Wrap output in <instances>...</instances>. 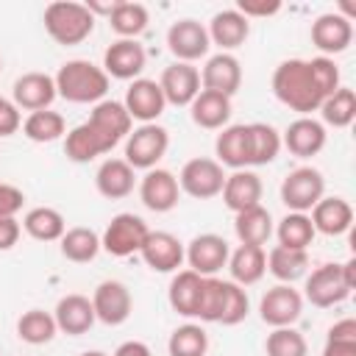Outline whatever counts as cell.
I'll return each instance as SVG.
<instances>
[{
    "label": "cell",
    "mask_w": 356,
    "mask_h": 356,
    "mask_svg": "<svg viewBox=\"0 0 356 356\" xmlns=\"http://www.w3.org/2000/svg\"><path fill=\"white\" fill-rule=\"evenodd\" d=\"M248 309H250V300H248V292L245 286L234 284V281H225L222 286V309H220V320L222 325H236L248 317Z\"/></svg>",
    "instance_id": "f6af8a7d"
},
{
    "label": "cell",
    "mask_w": 356,
    "mask_h": 356,
    "mask_svg": "<svg viewBox=\"0 0 356 356\" xmlns=\"http://www.w3.org/2000/svg\"><path fill=\"white\" fill-rule=\"evenodd\" d=\"M228 256H231L228 242L220 234H197L184 250V259L189 261V270H195L203 278L220 273L228 264Z\"/></svg>",
    "instance_id": "4fadbf2b"
},
{
    "label": "cell",
    "mask_w": 356,
    "mask_h": 356,
    "mask_svg": "<svg viewBox=\"0 0 356 356\" xmlns=\"http://www.w3.org/2000/svg\"><path fill=\"white\" fill-rule=\"evenodd\" d=\"M200 289H203V275H197L195 270H178L167 289V300L172 312L184 317H195L200 303Z\"/></svg>",
    "instance_id": "4dcf8cb0"
},
{
    "label": "cell",
    "mask_w": 356,
    "mask_h": 356,
    "mask_svg": "<svg viewBox=\"0 0 356 356\" xmlns=\"http://www.w3.org/2000/svg\"><path fill=\"white\" fill-rule=\"evenodd\" d=\"M114 356H150V348L145 342H139V339H128V342L117 345Z\"/></svg>",
    "instance_id": "f5cc1de1"
},
{
    "label": "cell",
    "mask_w": 356,
    "mask_h": 356,
    "mask_svg": "<svg viewBox=\"0 0 356 356\" xmlns=\"http://www.w3.org/2000/svg\"><path fill=\"white\" fill-rule=\"evenodd\" d=\"M150 22V14L142 3H131V0H117L111 14H108V25L114 33H120V39H136Z\"/></svg>",
    "instance_id": "836d02e7"
},
{
    "label": "cell",
    "mask_w": 356,
    "mask_h": 356,
    "mask_svg": "<svg viewBox=\"0 0 356 356\" xmlns=\"http://www.w3.org/2000/svg\"><path fill=\"white\" fill-rule=\"evenodd\" d=\"M139 197H142L145 209H150V211H156V214L172 211V209L178 206V197H181L178 178H175L170 170L153 167V170L145 172L142 184H139Z\"/></svg>",
    "instance_id": "9a60e30c"
},
{
    "label": "cell",
    "mask_w": 356,
    "mask_h": 356,
    "mask_svg": "<svg viewBox=\"0 0 356 356\" xmlns=\"http://www.w3.org/2000/svg\"><path fill=\"white\" fill-rule=\"evenodd\" d=\"M317 111L323 114V122H325V125L348 128V125L353 122V117H356V95H353V89L339 86L334 95H328V97L320 103Z\"/></svg>",
    "instance_id": "ab89813d"
},
{
    "label": "cell",
    "mask_w": 356,
    "mask_h": 356,
    "mask_svg": "<svg viewBox=\"0 0 356 356\" xmlns=\"http://www.w3.org/2000/svg\"><path fill=\"white\" fill-rule=\"evenodd\" d=\"M273 95L292 111H298L300 117H309L312 111L320 108V103L325 100L309 61L303 58H286L275 67L273 72Z\"/></svg>",
    "instance_id": "7a4b0ae2"
},
{
    "label": "cell",
    "mask_w": 356,
    "mask_h": 356,
    "mask_svg": "<svg viewBox=\"0 0 356 356\" xmlns=\"http://www.w3.org/2000/svg\"><path fill=\"white\" fill-rule=\"evenodd\" d=\"M281 147H286L298 159L317 156L325 147V125L317 122L314 117H298L286 125L281 136Z\"/></svg>",
    "instance_id": "7402d4cb"
},
{
    "label": "cell",
    "mask_w": 356,
    "mask_h": 356,
    "mask_svg": "<svg viewBox=\"0 0 356 356\" xmlns=\"http://www.w3.org/2000/svg\"><path fill=\"white\" fill-rule=\"evenodd\" d=\"M67 122L58 111H31L22 122V134L31 139V142H56L61 134H64Z\"/></svg>",
    "instance_id": "60d3db41"
},
{
    "label": "cell",
    "mask_w": 356,
    "mask_h": 356,
    "mask_svg": "<svg viewBox=\"0 0 356 356\" xmlns=\"http://www.w3.org/2000/svg\"><path fill=\"white\" fill-rule=\"evenodd\" d=\"M147 53L136 39H117L103 53V72L117 81H136V75L145 70Z\"/></svg>",
    "instance_id": "5bb4252c"
},
{
    "label": "cell",
    "mask_w": 356,
    "mask_h": 356,
    "mask_svg": "<svg viewBox=\"0 0 356 356\" xmlns=\"http://www.w3.org/2000/svg\"><path fill=\"white\" fill-rule=\"evenodd\" d=\"M147 234H150V228L139 214L122 211V214L111 217V222L106 225V231L100 236V248L117 259H125V256L142 250Z\"/></svg>",
    "instance_id": "8992f818"
},
{
    "label": "cell",
    "mask_w": 356,
    "mask_h": 356,
    "mask_svg": "<svg viewBox=\"0 0 356 356\" xmlns=\"http://www.w3.org/2000/svg\"><path fill=\"white\" fill-rule=\"evenodd\" d=\"M236 11L245 19H250V17H273V14L281 11V3L278 0H239Z\"/></svg>",
    "instance_id": "681fc988"
},
{
    "label": "cell",
    "mask_w": 356,
    "mask_h": 356,
    "mask_svg": "<svg viewBox=\"0 0 356 356\" xmlns=\"http://www.w3.org/2000/svg\"><path fill=\"white\" fill-rule=\"evenodd\" d=\"M22 228L31 239L36 242H56L64 236L67 231V222H64V214L58 209H50V206H36L25 214L22 220Z\"/></svg>",
    "instance_id": "d6a6232c"
},
{
    "label": "cell",
    "mask_w": 356,
    "mask_h": 356,
    "mask_svg": "<svg viewBox=\"0 0 356 356\" xmlns=\"http://www.w3.org/2000/svg\"><path fill=\"white\" fill-rule=\"evenodd\" d=\"M353 42V25L350 19H345L339 11H331V14H320L314 22H312V44L323 53V56H334V53H342L348 50Z\"/></svg>",
    "instance_id": "e0dca14e"
},
{
    "label": "cell",
    "mask_w": 356,
    "mask_h": 356,
    "mask_svg": "<svg viewBox=\"0 0 356 356\" xmlns=\"http://www.w3.org/2000/svg\"><path fill=\"white\" fill-rule=\"evenodd\" d=\"M56 331H58V325H56L53 314L44 309H28L17 320V337L28 345H47L56 337Z\"/></svg>",
    "instance_id": "74e56055"
},
{
    "label": "cell",
    "mask_w": 356,
    "mask_h": 356,
    "mask_svg": "<svg viewBox=\"0 0 356 356\" xmlns=\"http://www.w3.org/2000/svg\"><path fill=\"white\" fill-rule=\"evenodd\" d=\"M134 184H136V170L125 159H106L95 172V186L108 200L128 197L134 192Z\"/></svg>",
    "instance_id": "484cf974"
},
{
    "label": "cell",
    "mask_w": 356,
    "mask_h": 356,
    "mask_svg": "<svg viewBox=\"0 0 356 356\" xmlns=\"http://www.w3.org/2000/svg\"><path fill=\"white\" fill-rule=\"evenodd\" d=\"M259 314L273 328L295 325L300 320V314H303V295L292 284H275L273 289H267L261 295Z\"/></svg>",
    "instance_id": "30bf717a"
},
{
    "label": "cell",
    "mask_w": 356,
    "mask_h": 356,
    "mask_svg": "<svg viewBox=\"0 0 356 356\" xmlns=\"http://www.w3.org/2000/svg\"><path fill=\"white\" fill-rule=\"evenodd\" d=\"M92 309H95V317L106 325H122L128 317H131V309H134V300H131V292L122 281H100L95 286V295H92Z\"/></svg>",
    "instance_id": "7c38bea8"
},
{
    "label": "cell",
    "mask_w": 356,
    "mask_h": 356,
    "mask_svg": "<svg viewBox=\"0 0 356 356\" xmlns=\"http://www.w3.org/2000/svg\"><path fill=\"white\" fill-rule=\"evenodd\" d=\"M58 242H61V256L67 261H75V264H86L100 253V236L83 225L64 231V236Z\"/></svg>",
    "instance_id": "d590c367"
},
{
    "label": "cell",
    "mask_w": 356,
    "mask_h": 356,
    "mask_svg": "<svg viewBox=\"0 0 356 356\" xmlns=\"http://www.w3.org/2000/svg\"><path fill=\"white\" fill-rule=\"evenodd\" d=\"M200 86L225 97H234L242 86V67L239 58L231 53H214L206 58L203 72H200Z\"/></svg>",
    "instance_id": "2e32d148"
},
{
    "label": "cell",
    "mask_w": 356,
    "mask_h": 356,
    "mask_svg": "<svg viewBox=\"0 0 356 356\" xmlns=\"http://www.w3.org/2000/svg\"><path fill=\"white\" fill-rule=\"evenodd\" d=\"M0 67H3V61H0Z\"/></svg>",
    "instance_id": "9f6ffc18"
},
{
    "label": "cell",
    "mask_w": 356,
    "mask_h": 356,
    "mask_svg": "<svg viewBox=\"0 0 356 356\" xmlns=\"http://www.w3.org/2000/svg\"><path fill=\"white\" fill-rule=\"evenodd\" d=\"M170 147V134L167 128L156 125V122H145L139 128H134L128 136H125V161L134 167V170H153L161 156L167 153Z\"/></svg>",
    "instance_id": "5b68a950"
},
{
    "label": "cell",
    "mask_w": 356,
    "mask_h": 356,
    "mask_svg": "<svg viewBox=\"0 0 356 356\" xmlns=\"http://www.w3.org/2000/svg\"><path fill=\"white\" fill-rule=\"evenodd\" d=\"M323 192H325V178L314 167H298L281 181V203L298 214L312 211L323 197Z\"/></svg>",
    "instance_id": "52a82bcc"
},
{
    "label": "cell",
    "mask_w": 356,
    "mask_h": 356,
    "mask_svg": "<svg viewBox=\"0 0 356 356\" xmlns=\"http://www.w3.org/2000/svg\"><path fill=\"white\" fill-rule=\"evenodd\" d=\"M167 350H170V356H206V350H209V334L200 325H195V323L178 325L170 334Z\"/></svg>",
    "instance_id": "b9f144b4"
},
{
    "label": "cell",
    "mask_w": 356,
    "mask_h": 356,
    "mask_svg": "<svg viewBox=\"0 0 356 356\" xmlns=\"http://www.w3.org/2000/svg\"><path fill=\"white\" fill-rule=\"evenodd\" d=\"M53 320H56L58 331H64V334H70V337H81V334H86V331L95 325L97 317H95L92 300H89L86 295L72 292V295L58 298V303H56V309H53Z\"/></svg>",
    "instance_id": "cb8c5ba5"
},
{
    "label": "cell",
    "mask_w": 356,
    "mask_h": 356,
    "mask_svg": "<svg viewBox=\"0 0 356 356\" xmlns=\"http://www.w3.org/2000/svg\"><path fill=\"white\" fill-rule=\"evenodd\" d=\"M234 231H236V239L242 245H256L261 248L270 236H273V217L264 206H253V209H245L234 217Z\"/></svg>",
    "instance_id": "1f68e13d"
},
{
    "label": "cell",
    "mask_w": 356,
    "mask_h": 356,
    "mask_svg": "<svg viewBox=\"0 0 356 356\" xmlns=\"http://www.w3.org/2000/svg\"><path fill=\"white\" fill-rule=\"evenodd\" d=\"M56 95H61L70 103H100L106 100L108 92V75L103 67L86 61V58H72L64 61L56 72Z\"/></svg>",
    "instance_id": "3957f363"
},
{
    "label": "cell",
    "mask_w": 356,
    "mask_h": 356,
    "mask_svg": "<svg viewBox=\"0 0 356 356\" xmlns=\"http://www.w3.org/2000/svg\"><path fill=\"white\" fill-rule=\"evenodd\" d=\"M248 136H250V164L253 167L275 161V156L281 153V134L270 122H250Z\"/></svg>",
    "instance_id": "8d00e7d4"
},
{
    "label": "cell",
    "mask_w": 356,
    "mask_h": 356,
    "mask_svg": "<svg viewBox=\"0 0 356 356\" xmlns=\"http://www.w3.org/2000/svg\"><path fill=\"white\" fill-rule=\"evenodd\" d=\"M131 114L120 100H100L92 106L86 122L75 125L64 139V153L75 164H86L111 147H117L131 134Z\"/></svg>",
    "instance_id": "6da1fadb"
},
{
    "label": "cell",
    "mask_w": 356,
    "mask_h": 356,
    "mask_svg": "<svg viewBox=\"0 0 356 356\" xmlns=\"http://www.w3.org/2000/svg\"><path fill=\"white\" fill-rule=\"evenodd\" d=\"M214 153H217V164H222V167H231V170L250 167L248 125H225L214 139Z\"/></svg>",
    "instance_id": "d4e9b609"
},
{
    "label": "cell",
    "mask_w": 356,
    "mask_h": 356,
    "mask_svg": "<svg viewBox=\"0 0 356 356\" xmlns=\"http://www.w3.org/2000/svg\"><path fill=\"white\" fill-rule=\"evenodd\" d=\"M220 195H222L225 209H231L234 214L261 206V178L253 170H234L231 175H225Z\"/></svg>",
    "instance_id": "603a6c76"
},
{
    "label": "cell",
    "mask_w": 356,
    "mask_h": 356,
    "mask_svg": "<svg viewBox=\"0 0 356 356\" xmlns=\"http://www.w3.org/2000/svg\"><path fill=\"white\" fill-rule=\"evenodd\" d=\"M81 356H106V353H103V350H83Z\"/></svg>",
    "instance_id": "11a10c76"
},
{
    "label": "cell",
    "mask_w": 356,
    "mask_h": 356,
    "mask_svg": "<svg viewBox=\"0 0 356 356\" xmlns=\"http://www.w3.org/2000/svg\"><path fill=\"white\" fill-rule=\"evenodd\" d=\"M314 225L309 220V214H298V211H289L278 228H275V236H278V245L281 248H292V250H306L314 239Z\"/></svg>",
    "instance_id": "f35d334b"
},
{
    "label": "cell",
    "mask_w": 356,
    "mask_h": 356,
    "mask_svg": "<svg viewBox=\"0 0 356 356\" xmlns=\"http://www.w3.org/2000/svg\"><path fill=\"white\" fill-rule=\"evenodd\" d=\"M206 31H209V42H214L220 47V53H228V50L245 44V39L250 33V22L236 8H225L211 17Z\"/></svg>",
    "instance_id": "83f0119b"
},
{
    "label": "cell",
    "mask_w": 356,
    "mask_h": 356,
    "mask_svg": "<svg viewBox=\"0 0 356 356\" xmlns=\"http://www.w3.org/2000/svg\"><path fill=\"white\" fill-rule=\"evenodd\" d=\"M323 356H356V320L345 317L328 328Z\"/></svg>",
    "instance_id": "ee69618b"
},
{
    "label": "cell",
    "mask_w": 356,
    "mask_h": 356,
    "mask_svg": "<svg viewBox=\"0 0 356 356\" xmlns=\"http://www.w3.org/2000/svg\"><path fill=\"white\" fill-rule=\"evenodd\" d=\"M228 270H231V281L239 284V286L259 284L264 278V273H267V253H264V248L239 245L228 256Z\"/></svg>",
    "instance_id": "f546056e"
},
{
    "label": "cell",
    "mask_w": 356,
    "mask_h": 356,
    "mask_svg": "<svg viewBox=\"0 0 356 356\" xmlns=\"http://www.w3.org/2000/svg\"><path fill=\"white\" fill-rule=\"evenodd\" d=\"M159 86H161V95H164L167 103L189 106L200 92V72L192 64L172 61L170 67H164V72L159 78Z\"/></svg>",
    "instance_id": "ac0fdd59"
},
{
    "label": "cell",
    "mask_w": 356,
    "mask_h": 356,
    "mask_svg": "<svg viewBox=\"0 0 356 356\" xmlns=\"http://www.w3.org/2000/svg\"><path fill=\"white\" fill-rule=\"evenodd\" d=\"M267 270L281 284H292V281H298V278L306 275V270H309V253L306 250H292V248L275 245L267 253Z\"/></svg>",
    "instance_id": "e575fe53"
},
{
    "label": "cell",
    "mask_w": 356,
    "mask_h": 356,
    "mask_svg": "<svg viewBox=\"0 0 356 356\" xmlns=\"http://www.w3.org/2000/svg\"><path fill=\"white\" fill-rule=\"evenodd\" d=\"M312 225H314V231H320V234H325V236H339V234H345V231H350V225H353V209H350V203L345 200V197H320L317 200V206L312 209Z\"/></svg>",
    "instance_id": "4316f807"
},
{
    "label": "cell",
    "mask_w": 356,
    "mask_h": 356,
    "mask_svg": "<svg viewBox=\"0 0 356 356\" xmlns=\"http://www.w3.org/2000/svg\"><path fill=\"white\" fill-rule=\"evenodd\" d=\"M264 353L267 356H306L309 345H306V337L298 328L284 325V328H273L267 334Z\"/></svg>",
    "instance_id": "7bdbcfd3"
},
{
    "label": "cell",
    "mask_w": 356,
    "mask_h": 356,
    "mask_svg": "<svg viewBox=\"0 0 356 356\" xmlns=\"http://www.w3.org/2000/svg\"><path fill=\"white\" fill-rule=\"evenodd\" d=\"M222 286L225 281L217 275H206L203 278V289H200V303H197V314L203 323H217L220 320V309H222Z\"/></svg>",
    "instance_id": "bcb514c9"
},
{
    "label": "cell",
    "mask_w": 356,
    "mask_h": 356,
    "mask_svg": "<svg viewBox=\"0 0 356 356\" xmlns=\"http://www.w3.org/2000/svg\"><path fill=\"white\" fill-rule=\"evenodd\" d=\"M342 275H345L348 286L353 289V286H356V259H353V256H350L348 261H342Z\"/></svg>",
    "instance_id": "db71d44e"
},
{
    "label": "cell",
    "mask_w": 356,
    "mask_h": 356,
    "mask_svg": "<svg viewBox=\"0 0 356 356\" xmlns=\"http://www.w3.org/2000/svg\"><path fill=\"white\" fill-rule=\"evenodd\" d=\"M25 203V195L19 186L0 181V217H14Z\"/></svg>",
    "instance_id": "c3c4849f"
},
{
    "label": "cell",
    "mask_w": 356,
    "mask_h": 356,
    "mask_svg": "<svg viewBox=\"0 0 356 356\" xmlns=\"http://www.w3.org/2000/svg\"><path fill=\"white\" fill-rule=\"evenodd\" d=\"M19 125H22V117H19V108L14 106V100L0 97V136L17 134Z\"/></svg>",
    "instance_id": "f907efd6"
},
{
    "label": "cell",
    "mask_w": 356,
    "mask_h": 356,
    "mask_svg": "<svg viewBox=\"0 0 356 356\" xmlns=\"http://www.w3.org/2000/svg\"><path fill=\"white\" fill-rule=\"evenodd\" d=\"M19 239V222L17 217H0V250H11Z\"/></svg>",
    "instance_id": "816d5d0a"
},
{
    "label": "cell",
    "mask_w": 356,
    "mask_h": 356,
    "mask_svg": "<svg viewBox=\"0 0 356 356\" xmlns=\"http://www.w3.org/2000/svg\"><path fill=\"white\" fill-rule=\"evenodd\" d=\"M14 106L28 111H44L56 100V81L47 72H25L11 86Z\"/></svg>",
    "instance_id": "44dd1931"
},
{
    "label": "cell",
    "mask_w": 356,
    "mask_h": 356,
    "mask_svg": "<svg viewBox=\"0 0 356 356\" xmlns=\"http://www.w3.org/2000/svg\"><path fill=\"white\" fill-rule=\"evenodd\" d=\"M122 106H125V111L131 114V120H139V122L145 125V122H153V120L161 117L167 100H164V95H161L159 81L136 78V81L128 86Z\"/></svg>",
    "instance_id": "d6986e66"
},
{
    "label": "cell",
    "mask_w": 356,
    "mask_h": 356,
    "mask_svg": "<svg viewBox=\"0 0 356 356\" xmlns=\"http://www.w3.org/2000/svg\"><path fill=\"white\" fill-rule=\"evenodd\" d=\"M189 114H192L195 125H200L206 131H222L231 120V97L200 89L197 97L189 103Z\"/></svg>",
    "instance_id": "f1b7e54d"
},
{
    "label": "cell",
    "mask_w": 356,
    "mask_h": 356,
    "mask_svg": "<svg viewBox=\"0 0 356 356\" xmlns=\"http://www.w3.org/2000/svg\"><path fill=\"white\" fill-rule=\"evenodd\" d=\"M44 31L50 33L53 42L72 47L81 44L83 39L92 36L95 31V17L86 8V3H75V0H56L44 8Z\"/></svg>",
    "instance_id": "277c9868"
},
{
    "label": "cell",
    "mask_w": 356,
    "mask_h": 356,
    "mask_svg": "<svg viewBox=\"0 0 356 356\" xmlns=\"http://www.w3.org/2000/svg\"><path fill=\"white\" fill-rule=\"evenodd\" d=\"M222 184H225L222 164H217V159H206V156L189 159V161L181 167V175H178L181 192H186V195L195 197V200L217 197V195L222 192Z\"/></svg>",
    "instance_id": "ba28073f"
},
{
    "label": "cell",
    "mask_w": 356,
    "mask_h": 356,
    "mask_svg": "<svg viewBox=\"0 0 356 356\" xmlns=\"http://www.w3.org/2000/svg\"><path fill=\"white\" fill-rule=\"evenodd\" d=\"M353 289L348 286L345 275H342V264H320L309 278H306V292L303 298L317 306V309H328V306H337L342 303Z\"/></svg>",
    "instance_id": "9c48e42d"
},
{
    "label": "cell",
    "mask_w": 356,
    "mask_h": 356,
    "mask_svg": "<svg viewBox=\"0 0 356 356\" xmlns=\"http://www.w3.org/2000/svg\"><path fill=\"white\" fill-rule=\"evenodd\" d=\"M167 47L175 56V61L192 64L209 53V31L197 19H178L167 28Z\"/></svg>",
    "instance_id": "8fae6325"
},
{
    "label": "cell",
    "mask_w": 356,
    "mask_h": 356,
    "mask_svg": "<svg viewBox=\"0 0 356 356\" xmlns=\"http://www.w3.org/2000/svg\"><path fill=\"white\" fill-rule=\"evenodd\" d=\"M139 253L156 273H178V267L184 264V245L170 231H150Z\"/></svg>",
    "instance_id": "ffe728a7"
},
{
    "label": "cell",
    "mask_w": 356,
    "mask_h": 356,
    "mask_svg": "<svg viewBox=\"0 0 356 356\" xmlns=\"http://www.w3.org/2000/svg\"><path fill=\"white\" fill-rule=\"evenodd\" d=\"M309 67H312V75H314V81H317L323 97H328V95H334V92L339 89V70H337L334 58L317 56V58L309 61Z\"/></svg>",
    "instance_id": "7dc6e473"
}]
</instances>
